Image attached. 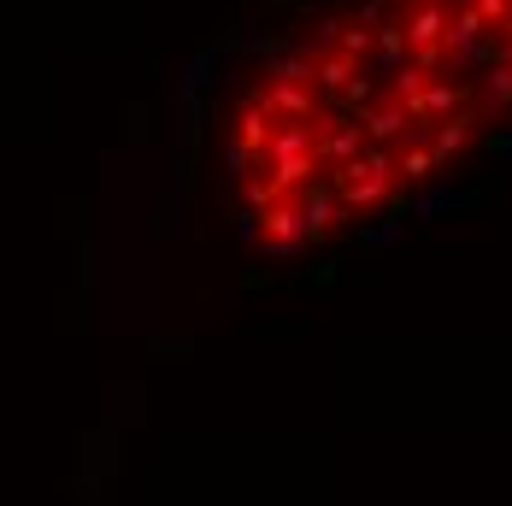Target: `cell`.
<instances>
[{"label": "cell", "mask_w": 512, "mask_h": 506, "mask_svg": "<svg viewBox=\"0 0 512 506\" xmlns=\"http://www.w3.org/2000/svg\"><path fill=\"white\" fill-rule=\"evenodd\" d=\"M512 124V0H312L224 101L236 230L271 253L401 224Z\"/></svg>", "instance_id": "obj_1"}]
</instances>
